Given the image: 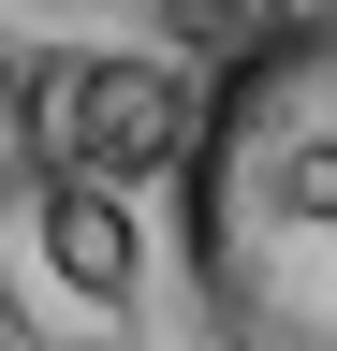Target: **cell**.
<instances>
[{
	"instance_id": "1",
	"label": "cell",
	"mask_w": 337,
	"mask_h": 351,
	"mask_svg": "<svg viewBox=\"0 0 337 351\" xmlns=\"http://www.w3.org/2000/svg\"><path fill=\"white\" fill-rule=\"evenodd\" d=\"M176 263L205 351H337V0L220 44L176 161Z\"/></svg>"
},
{
	"instance_id": "2",
	"label": "cell",
	"mask_w": 337,
	"mask_h": 351,
	"mask_svg": "<svg viewBox=\"0 0 337 351\" xmlns=\"http://www.w3.org/2000/svg\"><path fill=\"white\" fill-rule=\"evenodd\" d=\"M191 103L205 88L176 59H132V44H45L15 88V132L45 176H89V191H147V176L191 161Z\"/></svg>"
},
{
	"instance_id": "3",
	"label": "cell",
	"mask_w": 337,
	"mask_h": 351,
	"mask_svg": "<svg viewBox=\"0 0 337 351\" xmlns=\"http://www.w3.org/2000/svg\"><path fill=\"white\" fill-rule=\"evenodd\" d=\"M30 234V263H45V293H15L0 307V351H30L45 337V307L73 337H132V293H147V234H132V191H89V176H15V205H0Z\"/></svg>"
},
{
	"instance_id": "4",
	"label": "cell",
	"mask_w": 337,
	"mask_h": 351,
	"mask_svg": "<svg viewBox=\"0 0 337 351\" xmlns=\"http://www.w3.org/2000/svg\"><path fill=\"white\" fill-rule=\"evenodd\" d=\"M15 88H30V44H0V132H15Z\"/></svg>"
}]
</instances>
